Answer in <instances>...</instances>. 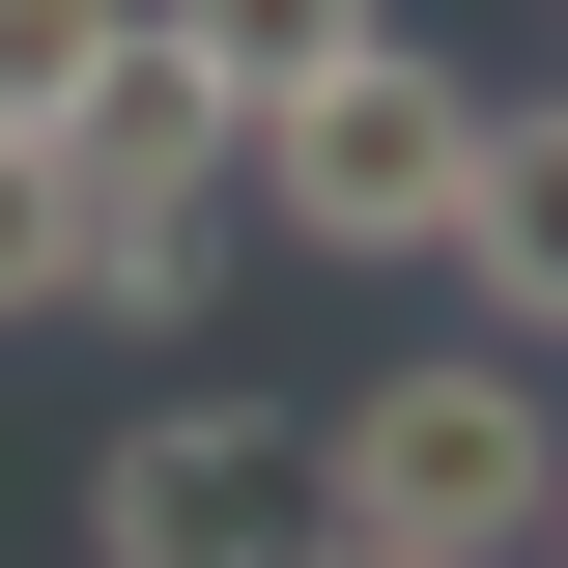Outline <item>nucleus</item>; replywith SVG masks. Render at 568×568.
<instances>
[{
    "instance_id": "obj_4",
    "label": "nucleus",
    "mask_w": 568,
    "mask_h": 568,
    "mask_svg": "<svg viewBox=\"0 0 568 568\" xmlns=\"http://www.w3.org/2000/svg\"><path fill=\"white\" fill-rule=\"evenodd\" d=\"M369 29H398V0H142V58L200 85V114H227V142H256V114H313V85H342V58H369Z\"/></svg>"
},
{
    "instance_id": "obj_9",
    "label": "nucleus",
    "mask_w": 568,
    "mask_h": 568,
    "mask_svg": "<svg viewBox=\"0 0 568 568\" xmlns=\"http://www.w3.org/2000/svg\"><path fill=\"white\" fill-rule=\"evenodd\" d=\"M313 568H369V540H313Z\"/></svg>"
},
{
    "instance_id": "obj_5",
    "label": "nucleus",
    "mask_w": 568,
    "mask_h": 568,
    "mask_svg": "<svg viewBox=\"0 0 568 568\" xmlns=\"http://www.w3.org/2000/svg\"><path fill=\"white\" fill-rule=\"evenodd\" d=\"M455 284L511 313V369L568 342V85H540V114H484V200H455Z\"/></svg>"
},
{
    "instance_id": "obj_1",
    "label": "nucleus",
    "mask_w": 568,
    "mask_h": 568,
    "mask_svg": "<svg viewBox=\"0 0 568 568\" xmlns=\"http://www.w3.org/2000/svg\"><path fill=\"white\" fill-rule=\"evenodd\" d=\"M540 511H568V426H540L511 342H426V369H342L313 398V540H369V568H540Z\"/></svg>"
},
{
    "instance_id": "obj_2",
    "label": "nucleus",
    "mask_w": 568,
    "mask_h": 568,
    "mask_svg": "<svg viewBox=\"0 0 568 568\" xmlns=\"http://www.w3.org/2000/svg\"><path fill=\"white\" fill-rule=\"evenodd\" d=\"M484 114H511V85H455V58H398V29H369V58L313 85V114H256L227 171H256L313 256H455V200H484Z\"/></svg>"
},
{
    "instance_id": "obj_7",
    "label": "nucleus",
    "mask_w": 568,
    "mask_h": 568,
    "mask_svg": "<svg viewBox=\"0 0 568 568\" xmlns=\"http://www.w3.org/2000/svg\"><path fill=\"white\" fill-rule=\"evenodd\" d=\"M85 284V142H0V313H58Z\"/></svg>"
},
{
    "instance_id": "obj_6",
    "label": "nucleus",
    "mask_w": 568,
    "mask_h": 568,
    "mask_svg": "<svg viewBox=\"0 0 568 568\" xmlns=\"http://www.w3.org/2000/svg\"><path fill=\"white\" fill-rule=\"evenodd\" d=\"M142 85V0H0V142H85Z\"/></svg>"
},
{
    "instance_id": "obj_8",
    "label": "nucleus",
    "mask_w": 568,
    "mask_h": 568,
    "mask_svg": "<svg viewBox=\"0 0 568 568\" xmlns=\"http://www.w3.org/2000/svg\"><path fill=\"white\" fill-rule=\"evenodd\" d=\"M540 568H568V511H540Z\"/></svg>"
},
{
    "instance_id": "obj_3",
    "label": "nucleus",
    "mask_w": 568,
    "mask_h": 568,
    "mask_svg": "<svg viewBox=\"0 0 568 568\" xmlns=\"http://www.w3.org/2000/svg\"><path fill=\"white\" fill-rule=\"evenodd\" d=\"M85 568H313V426L256 398H171L85 455Z\"/></svg>"
}]
</instances>
